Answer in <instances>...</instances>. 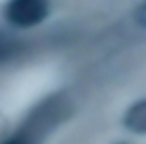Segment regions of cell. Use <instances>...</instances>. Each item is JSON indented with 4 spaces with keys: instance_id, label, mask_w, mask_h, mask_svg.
<instances>
[{
    "instance_id": "obj_1",
    "label": "cell",
    "mask_w": 146,
    "mask_h": 144,
    "mask_svg": "<svg viewBox=\"0 0 146 144\" xmlns=\"http://www.w3.org/2000/svg\"><path fill=\"white\" fill-rule=\"evenodd\" d=\"M70 114L72 102L64 92L48 94L32 106L18 130L12 136L0 140V144H42L62 122L70 118Z\"/></svg>"
},
{
    "instance_id": "obj_2",
    "label": "cell",
    "mask_w": 146,
    "mask_h": 144,
    "mask_svg": "<svg viewBox=\"0 0 146 144\" xmlns=\"http://www.w3.org/2000/svg\"><path fill=\"white\" fill-rule=\"evenodd\" d=\"M50 14V0H8L4 18L18 30H28L42 24Z\"/></svg>"
},
{
    "instance_id": "obj_3",
    "label": "cell",
    "mask_w": 146,
    "mask_h": 144,
    "mask_svg": "<svg viewBox=\"0 0 146 144\" xmlns=\"http://www.w3.org/2000/svg\"><path fill=\"white\" fill-rule=\"evenodd\" d=\"M122 126L136 134V136H146V98L134 100L122 114Z\"/></svg>"
},
{
    "instance_id": "obj_4",
    "label": "cell",
    "mask_w": 146,
    "mask_h": 144,
    "mask_svg": "<svg viewBox=\"0 0 146 144\" xmlns=\"http://www.w3.org/2000/svg\"><path fill=\"white\" fill-rule=\"evenodd\" d=\"M18 50H20L18 40H14L12 36H6V34H0V62L10 60Z\"/></svg>"
},
{
    "instance_id": "obj_5",
    "label": "cell",
    "mask_w": 146,
    "mask_h": 144,
    "mask_svg": "<svg viewBox=\"0 0 146 144\" xmlns=\"http://www.w3.org/2000/svg\"><path fill=\"white\" fill-rule=\"evenodd\" d=\"M132 18H134V22H136L140 28H144V30H146V0H142V2L134 8Z\"/></svg>"
},
{
    "instance_id": "obj_6",
    "label": "cell",
    "mask_w": 146,
    "mask_h": 144,
    "mask_svg": "<svg viewBox=\"0 0 146 144\" xmlns=\"http://www.w3.org/2000/svg\"><path fill=\"white\" fill-rule=\"evenodd\" d=\"M6 132H8V120H6V116L2 112H0V140H4Z\"/></svg>"
},
{
    "instance_id": "obj_7",
    "label": "cell",
    "mask_w": 146,
    "mask_h": 144,
    "mask_svg": "<svg viewBox=\"0 0 146 144\" xmlns=\"http://www.w3.org/2000/svg\"><path fill=\"white\" fill-rule=\"evenodd\" d=\"M112 144H132V142H128V140H118V142H112Z\"/></svg>"
}]
</instances>
